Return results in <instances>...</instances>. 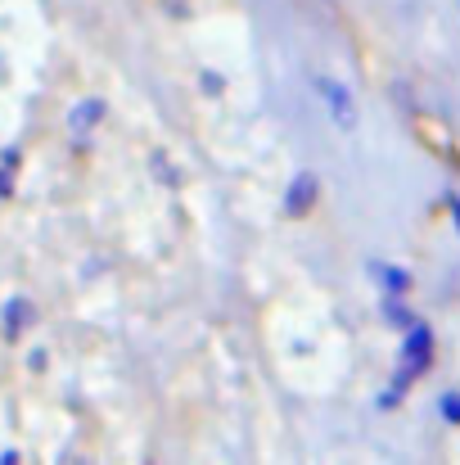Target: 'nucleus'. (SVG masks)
<instances>
[{"label": "nucleus", "instance_id": "1", "mask_svg": "<svg viewBox=\"0 0 460 465\" xmlns=\"http://www.w3.org/2000/svg\"><path fill=\"white\" fill-rule=\"evenodd\" d=\"M434 366V330L425 321L406 325V339H402V371H397V384L379 398V407H397L406 398V389Z\"/></svg>", "mask_w": 460, "mask_h": 465}, {"label": "nucleus", "instance_id": "2", "mask_svg": "<svg viewBox=\"0 0 460 465\" xmlns=\"http://www.w3.org/2000/svg\"><path fill=\"white\" fill-rule=\"evenodd\" d=\"M316 95L329 104V114H334V123H338L343 132L357 127V100H352V91H347L343 82H334V77H316Z\"/></svg>", "mask_w": 460, "mask_h": 465}, {"label": "nucleus", "instance_id": "3", "mask_svg": "<svg viewBox=\"0 0 460 465\" xmlns=\"http://www.w3.org/2000/svg\"><path fill=\"white\" fill-rule=\"evenodd\" d=\"M316 190H320V181H316L311 172H299V176H294V185H289V199H285V213H289V217H303L307 208L316 203Z\"/></svg>", "mask_w": 460, "mask_h": 465}, {"label": "nucleus", "instance_id": "4", "mask_svg": "<svg viewBox=\"0 0 460 465\" xmlns=\"http://www.w3.org/2000/svg\"><path fill=\"white\" fill-rule=\"evenodd\" d=\"M370 276L388 290V294H411V272H402V267H393V262H370Z\"/></svg>", "mask_w": 460, "mask_h": 465}, {"label": "nucleus", "instance_id": "5", "mask_svg": "<svg viewBox=\"0 0 460 465\" xmlns=\"http://www.w3.org/2000/svg\"><path fill=\"white\" fill-rule=\"evenodd\" d=\"M384 316H388L393 325H402V330H406V325H416V312L402 308V294H388V299H384Z\"/></svg>", "mask_w": 460, "mask_h": 465}, {"label": "nucleus", "instance_id": "6", "mask_svg": "<svg viewBox=\"0 0 460 465\" xmlns=\"http://www.w3.org/2000/svg\"><path fill=\"white\" fill-rule=\"evenodd\" d=\"M438 411H443V420H447V425H460V393H443Z\"/></svg>", "mask_w": 460, "mask_h": 465}, {"label": "nucleus", "instance_id": "7", "mask_svg": "<svg viewBox=\"0 0 460 465\" xmlns=\"http://www.w3.org/2000/svg\"><path fill=\"white\" fill-rule=\"evenodd\" d=\"M14 172H18V154L9 150V154H5V172H0V194H9V185H14Z\"/></svg>", "mask_w": 460, "mask_h": 465}, {"label": "nucleus", "instance_id": "8", "mask_svg": "<svg viewBox=\"0 0 460 465\" xmlns=\"http://www.w3.org/2000/svg\"><path fill=\"white\" fill-rule=\"evenodd\" d=\"M447 213H452V222H456V231H460V194H447Z\"/></svg>", "mask_w": 460, "mask_h": 465}]
</instances>
